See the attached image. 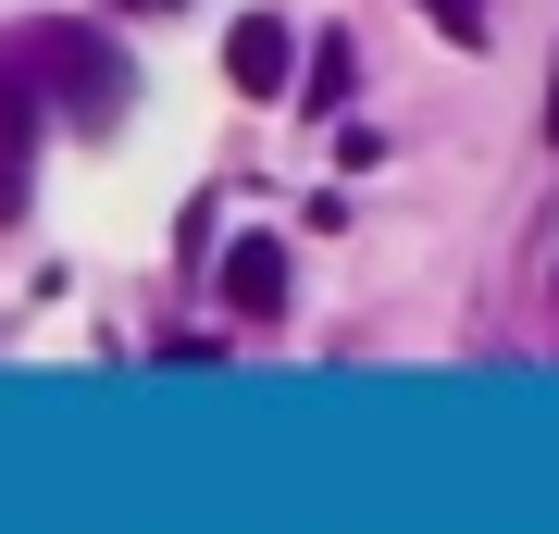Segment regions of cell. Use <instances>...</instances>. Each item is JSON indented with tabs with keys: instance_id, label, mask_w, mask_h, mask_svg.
<instances>
[{
	"instance_id": "6da1fadb",
	"label": "cell",
	"mask_w": 559,
	"mask_h": 534,
	"mask_svg": "<svg viewBox=\"0 0 559 534\" xmlns=\"http://www.w3.org/2000/svg\"><path fill=\"white\" fill-rule=\"evenodd\" d=\"M13 62H25V87L62 99L75 124H112V112H124V50L100 38V25H25Z\"/></svg>"
},
{
	"instance_id": "7a4b0ae2",
	"label": "cell",
	"mask_w": 559,
	"mask_h": 534,
	"mask_svg": "<svg viewBox=\"0 0 559 534\" xmlns=\"http://www.w3.org/2000/svg\"><path fill=\"white\" fill-rule=\"evenodd\" d=\"M224 75H237V99H286V87H299V38H286V13H237Z\"/></svg>"
},
{
	"instance_id": "3957f363",
	"label": "cell",
	"mask_w": 559,
	"mask_h": 534,
	"mask_svg": "<svg viewBox=\"0 0 559 534\" xmlns=\"http://www.w3.org/2000/svg\"><path fill=\"white\" fill-rule=\"evenodd\" d=\"M224 311H237V323H274L286 311V237H237V249H224Z\"/></svg>"
},
{
	"instance_id": "277c9868",
	"label": "cell",
	"mask_w": 559,
	"mask_h": 534,
	"mask_svg": "<svg viewBox=\"0 0 559 534\" xmlns=\"http://www.w3.org/2000/svg\"><path fill=\"white\" fill-rule=\"evenodd\" d=\"M348 87H360L348 38H311V75H299V99H311V112H348Z\"/></svg>"
},
{
	"instance_id": "5b68a950",
	"label": "cell",
	"mask_w": 559,
	"mask_h": 534,
	"mask_svg": "<svg viewBox=\"0 0 559 534\" xmlns=\"http://www.w3.org/2000/svg\"><path fill=\"white\" fill-rule=\"evenodd\" d=\"M423 13H436L448 38H485V0H423Z\"/></svg>"
},
{
	"instance_id": "8992f818",
	"label": "cell",
	"mask_w": 559,
	"mask_h": 534,
	"mask_svg": "<svg viewBox=\"0 0 559 534\" xmlns=\"http://www.w3.org/2000/svg\"><path fill=\"white\" fill-rule=\"evenodd\" d=\"M547 138H559V75H547Z\"/></svg>"
},
{
	"instance_id": "52a82bcc",
	"label": "cell",
	"mask_w": 559,
	"mask_h": 534,
	"mask_svg": "<svg viewBox=\"0 0 559 534\" xmlns=\"http://www.w3.org/2000/svg\"><path fill=\"white\" fill-rule=\"evenodd\" d=\"M124 13H175V0H124Z\"/></svg>"
}]
</instances>
